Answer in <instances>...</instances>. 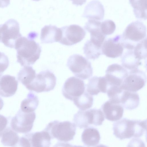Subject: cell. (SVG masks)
Returning <instances> with one entry per match:
<instances>
[{
	"mask_svg": "<svg viewBox=\"0 0 147 147\" xmlns=\"http://www.w3.org/2000/svg\"><path fill=\"white\" fill-rule=\"evenodd\" d=\"M35 32H31L28 38L22 36L16 41L15 49L17 51V62L22 66L34 64L40 57L41 52L39 44L34 40Z\"/></svg>",
	"mask_w": 147,
	"mask_h": 147,
	"instance_id": "cell-1",
	"label": "cell"
},
{
	"mask_svg": "<svg viewBox=\"0 0 147 147\" xmlns=\"http://www.w3.org/2000/svg\"><path fill=\"white\" fill-rule=\"evenodd\" d=\"M12 147H32L30 140L27 134L19 138L17 143Z\"/></svg>",
	"mask_w": 147,
	"mask_h": 147,
	"instance_id": "cell-34",
	"label": "cell"
},
{
	"mask_svg": "<svg viewBox=\"0 0 147 147\" xmlns=\"http://www.w3.org/2000/svg\"><path fill=\"white\" fill-rule=\"evenodd\" d=\"M105 10L103 5L98 0H93L86 6L82 17L88 20H102L104 17Z\"/></svg>",
	"mask_w": 147,
	"mask_h": 147,
	"instance_id": "cell-16",
	"label": "cell"
},
{
	"mask_svg": "<svg viewBox=\"0 0 147 147\" xmlns=\"http://www.w3.org/2000/svg\"><path fill=\"white\" fill-rule=\"evenodd\" d=\"M4 103L2 99L0 97V110H1L3 107Z\"/></svg>",
	"mask_w": 147,
	"mask_h": 147,
	"instance_id": "cell-38",
	"label": "cell"
},
{
	"mask_svg": "<svg viewBox=\"0 0 147 147\" xmlns=\"http://www.w3.org/2000/svg\"><path fill=\"white\" fill-rule=\"evenodd\" d=\"M100 115L96 109L79 110L74 115L73 121L76 126L80 129L88 127L91 125H100Z\"/></svg>",
	"mask_w": 147,
	"mask_h": 147,
	"instance_id": "cell-10",
	"label": "cell"
},
{
	"mask_svg": "<svg viewBox=\"0 0 147 147\" xmlns=\"http://www.w3.org/2000/svg\"><path fill=\"white\" fill-rule=\"evenodd\" d=\"M86 87V91L92 96L97 95L100 92L106 93L108 84L104 76H95L89 79Z\"/></svg>",
	"mask_w": 147,
	"mask_h": 147,
	"instance_id": "cell-20",
	"label": "cell"
},
{
	"mask_svg": "<svg viewBox=\"0 0 147 147\" xmlns=\"http://www.w3.org/2000/svg\"><path fill=\"white\" fill-rule=\"evenodd\" d=\"M125 49L133 50L137 44L146 37V26L141 21H133L126 27L121 35Z\"/></svg>",
	"mask_w": 147,
	"mask_h": 147,
	"instance_id": "cell-3",
	"label": "cell"
},
{
	"mask_svg": "<svg viewBox=\"0 0 147 147\" xmlns=\"http://www.w3.org/2000/svg\"><path fill=\"white\" fill-rule=\"evenodd\" d=\"M38 104V97L33 92H30L28 94L27 98L22 101L20 109L25 113L32 112L36 109Z\"/></svg>",
	"mask_w": 147,
	"mask_h": 147,
	"instance_id": "cell-26",
	"label": "cell"
},
{
	"mask_svg": "<svg viewBox=\"0 0 147 147\" xmlns=\"http://www.w3.org/2000/svg\"><path fill=\"white\" fill-rule=\"evenodd\" d=\"M136 17L138 19L147 18V0H130Z\"/></svg>",
	"mask_w": 147,
	"mask_h": 147,
	"instance_id": "cell-28",
	"label": "cell"
},
{
	"mask_svg": "<svg viewBox=\"0 0 147 147\" xmlns=\"http://www.w3.org/2000/svg\"><path fill=\"white\" fill-rule=\"evenodd\" d=\"M71 147H84L83 146H73L72 145Z\"/></svg>",
	"mask_w": 147,
	"mask_h": 147,
	"instance_id": "cell-40",
	"label": "cell"
},
{
	"mask_svg": "<svg viewBox=\"0 0 147 147\" xmlns=\"http://www.w3.org/2000/svg\"><path fill=\"white\" fill-rule=\"evenodd\" d=\"M61 29L62 35L59 42L65 45L71 46L80 42L85 37L86 34L84 30L76 24L65 26Z\"/></svg>",
	"mask_w": 147,
	"mask_h": 147,
	"instance_id": "cell-11",
	"label": "cell"
},
{
	"mask_svg": "<svg viewBox=\"0 0 147 147\" xmlns=\"http://www.w3.org/2000/svg\"><path fill=\"white\" fill-rule=\"evenodd\" d=\"M121 62L123 66L129 70L138 68L142 64L140 60L137 59L134 55L133 50H127L123 53L121 57Z\"/></svg>",
	"mask_w": 147,
	"mask_h": 147,
	"instance_id": "cell-24",
	"label": "cell"
},
{
	"mask_svg": "<svg viewBox=\"0 0 147 147\" xmlns=\"http://www.w3.org/2000/svg\"><path fill=\"white\" fill-rule=\"evenodd\" d=\"M86 86L82 80L74 76L67 79L62 89V93L66 98L72 101L81 96L85 91Z\"/></svg>",
	"mask_w": 147,
	"mask_h": 147,
	"instance_id": "cell-12",
	"label": "cell"
},
{
	"mask_svg": "<svg viewBox=\"0 0 147 147\" xmlns=\"http://www.w3.org/2000/svg\"><path fill=\"white\" fill-rule=\"evenodd\" d=\"M18 82L13 76L7 75L0 78V95L7 97L12 96L18 89Z\"/></svg>",
	"mask_w": 147,
	"mask_h": 147,
	"instance_id": "cell-18",
	"label": "cell"
},
{
	"mask_svg": "<svg viewBox=\"0 0 147 147\" xmlns=\"http://www.w3.org/2000/svg\"><path fill=\"white\" fill-rule=\"evenodd\" d=\"M67 65L75 76L80 79L86 80L92 75L91 63L81 55L74 54L71 55L68 59Z\"/></svg>",
	"mask_w": 147,
	"mask_h": 147,
	"instance_id": "cell-5",
	"label": "cell"
},
{
	"mask_svg": "<svg viewBox=\"0 0 147 147\" xmlns=\"http://www.w3.org/2000/svg\"><path fill=\"white\" fill-rule=\"evenodd\" d=\"M36 117L34 112L25 113L20 109L12 119L10 123L11 127L16 132L27 133L32 129Z\"/></svg>",
	"mask_w": 147,
	"mask_h": 147,
	"instance_id": "cell-8",
	"label": "cell"
},
{
	"mask_svg": "<svg viewBox=\"0 0 147 147\" xmlns=\"http://www.w3.org/2000/svg\"><path fill=\"white\" fill-rule=\"evenodd\" d=\"M73 101L75 105L80 110L85 111L92 107L93 98L92 95L85 91L82 94L74 99Z\"/></svg>",
	"mask_w": 147,
	"mask_h": 147,
	"instance_id": "cell-27",
	"label": "cell"
},
{
	"mask_svg": "<svg viewBox=\"0 0 147 147\" xmlns=\"http://www.w3.org/2000/svg\"><path fill=\"white\" fill-rule=\"evenodd\" d=\"M72 145L67 143L58 142L56 143L53 147H71Z\"/></svg>",
	"mask_w": 147,
	"mask_h": 147,
	"instance_id": "cell-37",
	"label": "cell"
},
{
	"mask_svg": "<svg viewBox=\"0 0 147 147\" xmlns=\"http://www.w3.org/2000/svg\"><path fill=\"white\" fill-rule=\"evenodd\" d=\"M56 82V77L52 72L49 70L43 71L36 75L27 88L37 93L48 92L54 88Z\"/></svg>",
	"mask_w": 147,
	"mask_h": 147,
	"instance_id": "cell-7",
	"label": "cell"
},
{
	"mask_svg": "<svg viewBox=\"0 0 147 147\" xmlns=\"http://www.w3.org/2000/svg\"><path fill=\"white\" fill-rule=\"evenodd\" d=\"M35 71L30 66H25L18 74V80L27 88L32 83L35 78Z\"/></svg>",
	"mask_w": 147,
	"mask_h": 147,
	"instance_id": "cell-25",
	"label": "cell"
},
{
	"mask_svg": "<svg viewBox=\"0 0 147 147\" xmlns=\"http://www.w3.org/2000/svg\"><path fill=\"white\" fill-rule=\"evenodd\" d=\"M95 147H108L107 146H106L105 145H104L103 144H100L96 146Z\"/></svg>",
	"mask_w": 147,
	"mask_h": 147,
	"instance_id": "cell-39",
	"label": "cell"
},
{
	"mask_svg": "<svg viewBox=\"0 0 147 147\" xmlns=\"http://www.w3.org/2000/svg\"><path fill=\"white\" fill-rule=\"evenodd\" d=\"M127 147H146L144 143L140 138L132 139L128 143Z\"/></svg>",
	"mask_w": 147,
	"mask_h": 147,
	"instance_id": "cell-35",
	"label": "cell"
},
{
	"mask_svg": "<svg viewBox=\"0 0 147 147\" xmlns=\"http://www.w3.org/2000/svg\"><path fill=\"white\" fill-rule=\"evenodd\" d=\"M145 73L138 68L130 70L120 87L123 90L136 92L142 88L146 81Z\"/></svg>",
	"mask_w": 147,
	"mask_h": 147,
	"instance_id": "cell-9",
	"label": "cell"
},
{
	"mask_svg": "<svg viewBox=\"0 0 147 147\" xmlns=\"http://www.w3.org/2000/svg\"><path fill=\"white\" fill-rule=\"evenodd\" d=\"M19 24L16 20L10 19L0 25V42L7 47L14 48L18 40L22 36Z\"/></svg>",
	"mask_w": 147,
	"mask_h": 147,
	"instance_id": "cell-6",
	"label": "cell"
},
{
	"mask_svg": "<svg viewBox=\"0 0 147 147\" xmlns=\"http://www.w3.org/2000/svg\"><path fill=\"white\" fill-rule=\"evenodd\" d=\"M1 142L5 146H13L18 142L19 138L17 133L10 127H7L3 133Z\"/></svg>",
	"mask_w": 147,
	"mask_h": 147,
	"instance_id": "cell-30",
	"label": "cell"
},
{
	"mask_svg": "<svg viewBox=\"0 0 147 147\" xmlns=\"http://www.w3.org/2000/svg\"><path fill=\"white\" fill-rule=\"evenodd\" d=\"M61 35V28L51 25H45L41 29L40 39L43 43L59 42Z\"/></svg>",
	"mask_w": 147,
	"mask_h": 147,
	"instance_id": "cell-19",
	"label": "cell"
},
{
	"mask_svg": "<svg viewBox=\"0 0 147 147\" xmlns=\"http://www.w3.org/2000/svg\"><path fill=\"white\" fill-rule=\"evenodd\" d=\"M146 37L136 44L133 49L136 57L141 60L147 57Z\"/></svg>",
	"mask_w": 147,
	"mask_h": 147,
	"instance_id": "cell-31",
	"label": "cell"
},
{
	"mask_svg": "<svg viewBox=\"0 0 147 147\" xmlns=\"http://www.w3.org/2000/svg\"><path fill=\"white\" fill-rule=\"evenodd\" d=\"M116 27L115 23L111 20H105L101 22L100 29L102 32L106 36L113 33Z\"/></svg>",
	"mask_w": 147,
	"mask_h": 147,
	"instance_id": "cell-32",
	"label": "cell"
},
{
	"mask_svg": "<svg viewBox=\"0 0 147 147\" xmlns=\"http://www.w3.org/2000/svg\"><path fill=\"white\" fill-rule=\"evenodd\" d=\"M2 74H1V73H0V78L1 77V76H2Z\"/></svg>",
	"mask_w": 147,
	"mask_h": 147,
	"instance_id": "cell-41",
	"label": "cell"
},
{
	"mask_svg": "<svg viewBox=\"0 0 147 147\" xmlns=\"http://www.w3.org/2000/svg\"><path fill=\"white\" fill-rule=\"evenodd\" d=\"M101 22L94 20H88L84 26V28L90 33V40L94 43L101 46L106 36L101 32Z\"/></svg>",
	"mask_w": 147,
	"mask_h": 147,
	"instance_id": "cell-17",
	"label": "cell"
},
{
	"mask_svg": "<svg viewBox=\"0 0 147 147\" xmlns=\"http://www.w3.org/2000/svg\"><path fill=\"white\" fill-rule=\"evenodd\" d=\"M27 134L32 147H50L51 144V138L48 133L44 130Z\"/></svg>",
	"mask_w": 147,
	"mask_h": 147,
	"instance_id": "cell-21",
	"label": "cell"
},
{
	"mask_svg": "<svg viewBox=\"0 0 147 147\" xmlns=\"http://www.w3.org/2000/svg\"><path fill=\"white\" fill-rule=\"evenodd\" d=\"M121 35L107 39L101 47L103 54L112 58H115L122 55L124 49Z\"/></svg>",
	"mask_w": 147,
	"mask_h": 147,
	"instance_id": "cell-14",
	"label": "cell"
},
{
	"mask_svg": "<svg viewBox=\"0 0 147 147\" xmlns=\"http://www.w3.org/2000/svg\"><path fill=\"white\" fill-rule=\"evenodd\" d=\"M128 72L123 66L117 63L108 66L104 76L108 84V88L111 86L120 87L127 76Z\"/></svg>",
	"mask_w": 147,
	"mask_h": 147,
	"instance_id": "cell-13",
	"label": "cell"
},
{
	"mask_svg": "<svg viewBox=\"0 0 147 147\" xmlns=\"http://www.w3.org/2000/svg\"><path fill=\"white\" fill-rule=\"evenodd\" d=\"M146 120H130L126 118L113 124L114 135L121 140L142 136L146 131Z\"/></svg>",
	"mask_w": 147,
	"mask_h": 147,
	"instance_id": "cell-2",
	"label": "cell"
},
{
	"mask_svg": "<svg viewBox=\"0 0 147 147\" xmlns=\"http://www.w3.org/2000/svg\"><path fill=\"white\" fill-rule=\"evenodd\" d=\"M102 110L105 118L114 121L120 120L123 117L124 108L120 103L109 99L102 106Z\"/></svg>",
	"mask_w": 147,
	"mask_h": 147,
	"instance_id": "cell-15",
	"label": "cell"
},
{
	"mask_svg": "<svg viewBox=\"0 0 147 147\" xmlns=\"http://www.w3.org/2000/svg\"><path fill=\"white\" fill-rule=\"evenodd\" d=\"M76 129L74 123L55 120L49 123L44 130L48 133L51 139L56 138L59 141L67 142L73 139Z\"/></svg>",
	"mask_w": 147,
	"mask_h": 147,
	"instance_id": "cell-4",
	"label": "cell"
},
{
	"mask_svg": "<svg viewBox=\"0 0 147 147\" xmlns=\"http://www.w3.org/2000/svg\"><path fill=\"white\" fill-rule=\"evenodd\" d=\"M9 64L8 58L3 53L0 51V73L2 74L8 67Z\"/></svg>",
	"mask_w": 147,
	"mask_h": 147,
	"instance_id": "cell-33",
	"label": "cell"
},
{
	"mask_svg": "<svg viewBox=\"0 0 147 147\" xmlns=\"http://www.w3.org/2000/svg\"><path fill=\"white\" fill-rule=\"evenodd\" d=\"M121 104L125 109L131 110L136 108L140 103V97L136 92L123 90L120 97Z\"/></svg>",
	"mask_w": 147,
	"mask_h": 147,
	"instance_id": "cell-22",
	"label": "cell"
},
{
	"mask_svg": "<svg viewBox=\"0 0 147 147\" xmlns=\"http://www.w3.org/2000/svg\"><path fill=\"white\" fill-rule=\"evenodd\" d=\"M82 141L88 147L94 146L99 143L100 137L98 130L96 128L89 127L85 129L81 136Z\"/></svg>",
	"mask_w": 147,
	"mask_h": 147,
	"instance_id": "cell-23",
	"label": "cell"
},
{
	"mask_svg": "<svg viewBox=\"0 0 147 147\" xmlns=\"http://www.w3.org/2000/svg\"><path fill=\"white\" fill-rule=\"evenodd\" d=\"M84 52L88 59L94 60L99 57L101 53V47L87 40L83 48Z\"/></svg>",
	"mask_w": 147,
	"mask_h": 147,
	"instance_id": "cell-29",
	"label": "cell"
},
{
	"mask_svg": "<svg viewBox=\"0 0 147 147\" xmlns=\"http://www.w3.org/2000/svg\"><path fill=\"white\" fill-rule=\"evenodd\" d=\"M8 121L6 117L0 114V137H1L6 129Z\"/></svg>",
	"mask_w": 147,
	"mask_h": 147,
	"instance_id": "cell-36",
	"label": "cell"
}]
</instances>
